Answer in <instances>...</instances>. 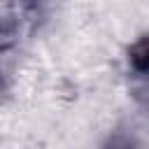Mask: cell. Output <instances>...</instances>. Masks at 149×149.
Returning <instances> with one entry per match:
<instances>
[{
	"label": "cell",
	"mask_w": 149,
	"mask_h": 149,
	"mask_svg": "<svg viewBox=\"0 0 149 149\" xmlns=\"http://www.w3.org/2000/svg\"><path fill=\"white\" fill-rule=\"evenodd\" d=\"M128 65L135 74H149V33L128 47Z\"/></svg>",
	"instance_id": "6da1fadb"
},
{
	"label": "cell",
	"mask_w": 149,
	"mask_h": 149,
	"mask_svg": "<svg viewBox=\"0 0 149 149\" xmlns=\"http://www.w3.org/2000/svg\"><path fill=\"white\" fill-rule=\"evenodd\" d=\"M19 42V26L12 19H0V54L14 49Z\"/></svg>",
	"instance_id": "7a4b0ae2"
},
{
	"label": "cell",
	"mask_w": 149,
	"mask_h": 149,
	"mask_svg": "<svg viewBox=\"0 0 149 149\" xmlns=\"http://www.w3.org/2000/svg\"><path fill=\"white\" fill-rule=\"evenodd\" d=\"M137 77H140V81L133 86V98L149 116V74H137Z\"/></svg>",
	"instance_id": "3957f363"
},
{
	"label": "cell",
	"mask_w": 149,
	"mask_h": 149,
	"mask_svg": "<svg viewBox=\"0 0 149 149\" xmlns=\"http://www.w3.org/2000/svg\"><path fill=\"white\" fill-rule=\"evenodd\" d=\"M23 5H26L28 12H40L42 7L49 5V0H23Z\"/></svg>",
	"instance_id": "277c9868"
},
{
	"label": "cell",
	"mask_w": 149,
	"mask_h": 149,
	"mask_svg": "<svg viewBox=\"0 0 149 149\" xmlns=\"http://www.w3.org/2000/svg\"><path fill=\"white\" fill-rule=\"evenodd\" d=\"M2 93H7V81H5V77H2V72H0V95Z\"/></svg>",
	"instance_id": "5b68a950"
}]
</instances>
